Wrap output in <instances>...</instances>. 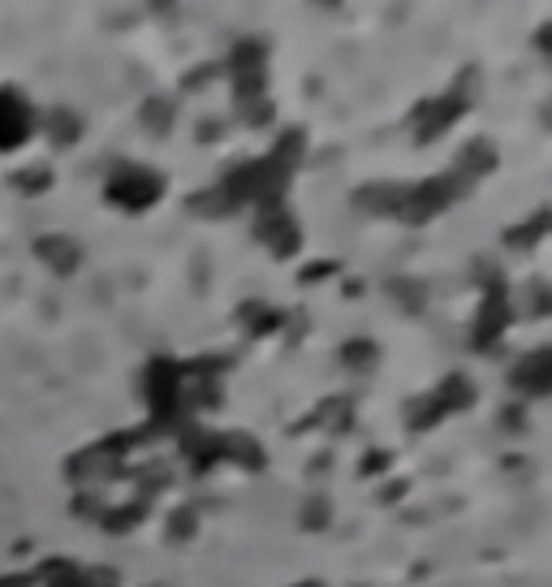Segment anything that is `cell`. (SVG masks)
<instances>
[{"mask_svg": "<svg viewBox=\"0 0 552 587\" xmlns=\"http://www.w3.org/2000/svg\"><path fill=\"white\" fill-rule=\"evenodd\" d=\"M182 363L173 358H152L147 372H143V393H147V406H152V428L164 432L182 419Z\"/></svg>", "mask_w": 552, "mask_h": 587, "instance_id": "1", "label": "cell"}, {"mask_svg": "<svg viewBox=\"0 0 552 587\" xmlns=\"http://www.w3.org/2000/svg\"><path fill=\"white\" fill-rule=\"evenodd\" d=\"M467 191H471V186H467L458 173H436V178L419 182V186H406V203H401L397 221H406V225H423V221L440 216L444 208H453Z\"/></svg>", "mask_w": 552, "mask_h": 587, "instance_id": "2", "label": "cell"}, {"mask_svg": "<svg viewBox=\"0 0 552 587\" xmlns=\"http://www.w3.org/2000/svg\"><path fill=\"white\" fill-rule=\"evenodd\" d=\"M160 195H164V178L143 164H117L104 182V199L121 212H147L152 203H160Z\"/></svg>", "mask_w": 552, "mask_h": 587, "instance_id": "3", "label": "cell"}, {"mask_svg": "<svg viewBox=\"0 0 552 587\" xmlns=\"http://www.w3.org/2000/svg\"><path fill=\"white\" fill-rule=\"evenodd\" d=\"M65 475H70L74 484L117 479V475H125V454L117 449V441L109 436V441H100V445H86V449H79V454L65 463Z\"/></svg>", "mask_w": 552, "mask_h": 587, "instance_id": "4", "label": "cell"}, {"mask_svg": "<svg viewBox=\"0 0 552 587\" xmlns=\"http://www.w3.org/2000/svg\"><path fill=\"white\" fill-rule=\"evenodd\" d=\"M31 134H35V113H31L27 95L13 87H0V152L27 148Z\"/></svg>", "mask_w": 552, "mask_h": 587, "instance_id": "5", "label": "cell"}, {"mask_svg": "<svg viewBox=\"0 0 552 587\" xmlns=\"http://www.w3.org/2000/svg\"><path fill=\"white\" fill-rule=\"evenodd\" d=\"M467 109H471V100H462L458 91H449V95H440V100H423V104L415 109V118H410L415 121V143H419V148L436 143Z\"/></svg>", "mask_w": 552, "mask_h": 587, "instance_id": "6", "label": "cell"}, {"mask_svg": "<svg viewBox=\"0 0 552 587\" xmlns=\"http://www.w3.org/2000/svg\"><path fill=\"white\" fill-rule=\"evenodd\" d=\"M513 324V303L505 290H488L483 294V307H479V320H474V351H492L501 342V333Z\"/></svg>", "mask_w": 552, "mask_h": 587, "instance_id": "7", "label": "cell"}, {"mask_svg": "<svg viewBox=\"0 0 552 587\" xmlns=\"http://www.w3.org/2000/svg\"><path fill=\"white\" fill-rule=\"evenodd\" d=\"M255 237H259V242H268V251H273L276 260H289V255H298V246H303L298 221H294L285 208H276V212H259Z\"/></svg>", "mask_w": 552, "mask_h": 587, "instance_id": "8", "label": "cell"}, {"mask_svg": "<svg viewBox=\"0 0 552 587\" xmlns=\"http://www.w3.org/2000/svg\"><path fill=\"white\" fill-rule=\"evenodd\" d=\"M510 385L527 397H540V393H552V346H540V351L522 354L513 363Z\"/></svg>", "mask_w": 552, "mask_h": 587, "instance_id": "9", "label": "cell"}, {"mask_svg": "<svg viewBox=\"0 0 552 587\" xmlns=\"http://www.w3.org/2000/svg\"><path fill=\"white\" fill-rule=\"evenodd\" d=\"M35 260L48 264L57 276H74L82 264V246L70 234H43L35 237Z\"/></svg>", "mask_w": 552, "mask_h": 587, "instance_id": "10", "label": "cell"}, {"mask_svg": "<svg viewBox=\"0 0 552 587\" xmlns=\"http://www.w3.org/2000/svg\"><path fill=\"white\" fill-rule=\"evenodd\" d=\"M182 454L191 458V467L203 475L216 463H225V432H203V428H182Z\"/></svg>", "mask_w": 552, "mask_h": 587, "instance_id": "11", "label": "cell"}, {"mask_svg": "<svg viewBox=\"0 0 552 587\" xmlns=\"http://www.w3.org/2000/svg\"><path fill=\"white\" fill-rule=\"evenodd\" d=\"M492 169H497V143H492V139H471V143L458 152V160H453L449 173H458L467 186H474V182L488 178Z\"/></svg>", "mask_w": 552, "mask_h": 587, "instance_id": "12", "label": "cell"}, {"mask_svg": "<svg viewBox=\"0 0 552 587\" xmlns=\"http://www.w3.org/2000/svg\"><path fill=\"white\" fill-rule=\"evenodd\" d=\"M406 203V186L401 182H371V186H358L355 208L358 212H371V216H397Z\"/></svg>", "mask_w": 552, "mask_h": 587, "instance_id": "13", "label": "cell"}, {"mask_svg": "<svg viewBox=\"0 0 552 587\" xmlns=\"http://www.w3.org/2000/svg\"><path fill=\"white\" fill-rule=\"evenodd\" d=\"M355 424V402L350 397H328V402H319L316 411L298 424V432L303 428H328V432H346Z\"/></svg>", "mask_w": 552, "mask_h": 587, "instance_id": "14", "label": "cell"}, {"mask_svg": "<svg viewBox=\"0 0 552 587\" xmlns=\"http://www.w3.org/2000/svg\"><path fill=\"white\" fill-rule=\"evenodd\" d=\"M225 463H237L242 470H264L268 467V454L255 436L246 432H225Z\"/></svg>", "mask_w": 552, "mask_h": 587, "instance_id": "15", "label": "cell"}, {"mask_svg": "<svg viewBox=\"0 0 552 587\" xmlns=\"http://www.w3.org/2000/svg\"><path fill=\"white\" fill-rule=\"evenodd\" d=\"M31 575H35L40 587H82V561H74V557H48Z\"/></svg>", "mask_w": 552, "mask_h": 587, "instance_id": "16", "label": "cell"}, {"mask_svg": "<svg viewBox=\"0 0 552 587\" xmlns=\"http://www.w3.org/2000/svg\"><path fill=\"white\" fill-rule=\"evenodd\" d=\"M549 234H552V208H540L531 221L513 225L510 234H505V246H513V251H535Z\"/></svg>", "mask_w": 552, "mask_h": 587, "instance_id": "17", "label": "cell"}, {"mask_svg": "<svg viewBox=\"0 0 552 587\" xmlns=\"http://www.w3.org/2000/svg\"><path fill=\"white\" fill-rule=\"evenodd\" d=\"M385 294L397 298V307L406 315H419L428 307V285H423L419 276H393V281L385 285Z\"/></svg>", "mask_w": 552, "mask_h": 587, "instance_id": "18", "label": "cell"}, {"mask_svg": "<svg viewBox=\"0 0 552 587\" xmlns=\"http://www.w3.org/2000/svg\"><path fill=\"white\" fill-rule=\"evenodd\" d=\"M143 518H147V497H134V502H125V506H104V514H100V527H104V532H117V536H125V532H134Z\"/></svg>", "mask_w": 552, "mask_h": 587, "instance_id": "19", "label": "cell"}, {"mask_svg": "<svg viewBox=\"0 0 552 587\" xmlns=\"http://www.w3.org/2000/svg\"><path fill=\"white\" fill-rule=\"evenodd\" d=\"M341 367H346V372H358V376L376 372V367H380V346H376L371 337H350V342L341 346Z\"/></svg>", "mask_w": 552, "mask_h": 587, "instance_id": "20", "label": "cell"}, {"mask_svg": "<svg viewBox=\"0 0 552 587\" xmlns=\"http://www.w3.org/2000/svg\"><path fill=\"white\" fill-rule=\"evenodd\" d=\"M264 61H268V43L264 40H242L234 52H229V70H234V79L264 74Z\"/></svg>", "mask_w": 552, "mask_h": 587, "instance_id": "21", "label": "cell"}, {"mask_svg": "<svg viewBox=\"0 0 552 587\" xmlns=\"http://www.w3.org/2000/svg\"><path fill=\"white\" fill-rule=\"evenodd\" d=\"M449 411L440 406V397L436 393H423V397H410V406H406V424L415 432H428V428H436L440 419H444Z\"/></svg>", "mask_w": 552, "mask_h": 587, "instance_id": "22", "label": "cell"}, {"mask_svg": "<svg viewBox=\"0 0 552 587\" xmlns=\"http://www.w3.org/2000/svg\"><path fill=\"white\" fill-rule=\"evenodd\" d=\"M48 139H52V148H74L82 139V118L70 113V109H57L48 118Z\"/></svg>", "mask_w": 552, "mask_h": 587, "instance_id": "23", "label": "cell"}, {"mask_svg": "<svg viewBox=\"0 0 552 587\" xmlns=\"http://www.w3.org/2000/svg\"><path fill=\"white\" fill-rule=\"evenodd\" d=\"M436 397H440V406H444V411H467V406H474V397H479V393H474V385L462 376V372H453V376L436 389Z\"/></svg>", "mask_w": 552, "mask_h": 587, "instance_id": "24", "label": "cell"}, {"mask_svg": "<svg viewBox=\"0 0 552 587\" xmlns=\"http://www.w3.org/2000/svg\"><path fill=\"white\" fill-rule=\"evenodd\" d=\"M195 532H198L195 506H177L173 514H168V540H173V545H186V540H195Z\"/></svg>", "mask_w": 552, "mask_h": 587, "instance_id": "25", "label": "cell"}, {"mask_svg": "<svg viewBox=\"0 0 552 587\" xmlns=\"http://www.w3.org/2000/svg\"><path fill=\"white\" fill-rule=\"evenodd\" d=\"M191 212H195V216H229V212H237V208L225 199L221 186H212V191H198V195L191 199Z\"/></svg>", "mask_w": 552, "mask_h": 587, "instance_id": "26", "label": "cell"}, {"mask_svg": "<svg viewBox=\"0 0 552 587\" xmlns=\"http://www.w3.org/2000/svg\"><path fill=\"white\" fill-rule=\"evenodd\" d=\"M13 186H18L22 195H48V191H52V169H48V164L22 169V173H13Z\"/></svg>", "mask_w": 552, "mask_h": 587, "instance_id": "27", "label": "cell"}, {"mask_svg": "<svg viewBox=\"0 0 552 587\" xmlns=\"http://www.w3.org/2000/svg\"><path fill=\"white\" fill-rule=\"evenodd\" d=\"M307 532H324L328 523H333V506H328V497H311L307 506H303V518H298Z\"/></svg>", "mask_w": 552, "mask_h": 587, "instance_id": "28", "label": "cell"}, {"mask_svg": "<svg viewBox=\"0 0 552 587\" xmlns=\"http://www.w3.org/2000/svg\"><path fill=\"white\" fill-rule=\"evenodd\" d=\"M143 121H147L152 134H164L168 121H173V100H147V104H143Z\"/></svg>", "mask_w": 552, "mask_h": 587, "instance_id": "29", "label": "cell"}, {"mask_svg": "<svg viewBox=\"0 0 552 587\" xmlns=\"http://www.w3.org/2000/svg\"><path fill=\"white\" fill-rule=\"evenodd\" d=\"M389 467H393V454H389V449H367V454L358 458V475H367V479L389 475Z\"/></svg>", "mask_w": 552, "mask_h": 587, "instance_id": "30", "label": "cell"}, {"mask_svg": "<svg viewBox=\"0 0 552 587\" xmlns=\"http://www.w3.org/2000/svg\"><path fill=\"white\" fill-rule=\"evenodd\" d=\"M501 432L505 436H522L527 432V406L522 402H505L501 406Z\"/></svg>", "mask_w": 552, "mask_h": 587, "instance_id": "31", "label": "cell"}, {"mask_svg": "<svg viewBox=\"0 0 552 587\" xmlns=\"http://www.w3.org/2000/svg\"><path fill=\"white\" fill-rule=\"evenodd\" d=\"M82 587H121V575L113 566H82Z\"/></svg>", "mask_w": 552, "mask_h": 587, "instance_id": "32", "label": "cell"}, {"mask_svg": "<svg viewBox=\"0 0 552 587\" xmlns=\"http://www.w3.org/2000/svg\"><path fill=\"white\" fill-rule=\"evenodd\" d=\"M237 118L246 125H268L273 121V104L268 100H255V104H237Z\"/></svg>", "mask_w": 552, "mask_h": 587, "instance_id": "33", "label": "cell"}, {"mask_svg": "<svg viewBox=\"0 0 552 587\" xmlns=\"http://www.w3.org/2000/svg\"><path fill=\"white\" fill-rule=\"evenodd\" d=\"M337 273V264L333 260H319V264H307L303 273H298V285H319L324 276H333Z\"/></svg>", "mask_w": 552, "mask_h": 587, "instance_id": "34", "label": "cell"}, {"mask_svg": "<svg viewBox=\"0 0 552 587\" xmlns=\"http://www.w3.org/2000/svg\"><path fill=\"white\" fill-rule=\"evenodd\" d=\"M74 514H79V518H86V514H91V518H100V514H104V506H100L91 493H79V497H74Z\"/></svg>", "mask_w": 552, "mask_h": 587, "instance_id": "35", "label": "cell"}, {"mask_svg": "<svg viewBox=\"0 0 552 587\" xmlns=\"http://www.w3.org/2000/svg\"><path fill=\"white\" fill-rule=\"evenodd\" d=\"M406 493H410V479H393V484H389V488L380 493V502H385V506H397V502H401Z\"/></svg>", "mask_w": 552, "mask_h": 587, "instance_id": "36", "label": "cell"}, {"mask_svg": "<svg viewBox=\"0 0 552 587\" xmlns=\"http://www.w3.org/2000/svg\"><path fill=\"white\" fill-rule=\"evenodd\" d=\"M535 48H540L544 57H552V22H544V27L535 31Z\"/></svg>", "mask_w": 552, "mask_h": 587, "instance_id": "37", "label": "cell"}, {"mask_svg": "<svg viewBox=\"0 0 552 587\" xmlns=\"http://www.w3.org/2000/svg\"><path fill=\"white\" fill-rule=\"evenodd\" d=\"M0 587H35V575H0Z\"/></svg>", "mask_w": 552, "mask_h": 587, "instance_id": "38", "label": "cell"}, {"mask_svg": "<svg viewBox=\"0 0 552 587\" xmlns=\"http://www.w3.org/2000/svg\"><path fill=\"white\" fill-rule=\"evenodd\" d=\"M207 79H216V65H203V70H195V74L186 79V91H195L198 82H207Z\"/></svg>", "mask_w": 552, "mask_h": 587, "instance_id": "39", "label": "cell"}, {"mask_svg": "<svg viewBox=\"0 0 552 587\" xmlns=\"http://www.w3.org/2000/svg\"><path fill=\"white\" fill-rule=\"evenodd\" d=\"M198 139L207 143V139H221V121H203V130H198Z\"/></svg>", "mask_w": 552, "mask_h": 587, "instance_id": "40", "label": "cell"}, {"mask_svg": "<svg viewBox=\"0 0 552 587\" xmlns=\"http://www.w3.org/2000/svg\"><path fill=\"white\" fill-rule=\"evenodd\" d=\"M328 463H333V458H328V454H316V463H311V475H328Z\"/></svg>", "mask_w": 552, "mask_h": 587, "instance_id": "41", "label": "cell"}, {"mask_svg": "<svg viewBox=\"0 0 552 587\" xmlns=\"http://www.w3.org/2000/svg\"><path fill=\"white\" fill-rule=\"evenodd\" d=\"M294 587H324V584H316V579H303V584H294Z\"/></svg>", "mask_w": 552, "mask_h": 587, "instance_id": "42", "label": "cell"}, {"mask_svg": "<svg viewBox=\"0 0 552 587\" xmlns=\"http://www.w3.org/2000/svg\"><path fill=\"white\" fill-rule=\"evenodd\" d=\"M544 121H549V125H552V104H549V109H544Z\"/></svg>", "mask_w": 552, "mask_h": 587, "instance_id": "43", "label": "cell"}]
</instances>
